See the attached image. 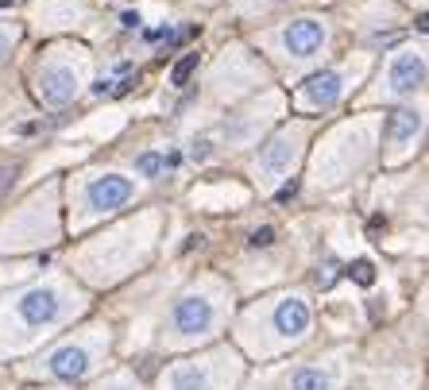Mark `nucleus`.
<instances>
[{
    "mask_svg": "<svg viewBox=\"0 0 429 390\" xmlns=\"http://www.w3.org/2000/svg\"><path fill=\"white\" fill-rule=\"evenodd\" d=\"M213 321H217V306H213V298H205V294H186V298H178L174 309H170V332H174L178 340H197V336H205V332L213 329Z\"/></svg>",
    "mask_w": 429,
    "mask_h": 390,
    "instance_id": "nucleus-1",
    "label": "nucleus"
},
{
    "mask_svg": "<svg viewBox=\"0 0 429 390\" xmlns=\"http://www.w3.org/2000/svg\"><path fill=\"white\" fill-rule=\"evenodd\" d=\"M62 317V294L54 286H31L16 298V321L24 329H47Z\"/></svg>",
    "mask_w": 429,
    "mask_h": 390,
    "instance_id": "nucleus-2",
    "label": "nucleus"
},
{
    "mask_svg": "<svg viewBox=\"0 0 429 390\" xmlns=\"http://www.w3.org/2000/svg\"><path fill=\"white\" fill-rule=\"evenodd\" d=\"M89 367H93V356H89V348H85V344H62L59 352H51V356H47V375L66 379V382L85 379V375H89Z\"/></svg>",
    "mask_w": 429,
    "mask_h": 390,
    "instance_id": "nucleus-3",
    "label": "nucleus"
},
{
    "mask_svg": "<svg viewBox=\"0 0 429 390\" xmlns=\"http://www.w3.org/2000/svg\"><path fill=\"white\" fill-rule=\"evenodd\" d=\"M128 197H132V182H128V178H120V174H101V178H93L89 190H85V201H89V209H97V213L120 209Z\"/></svg>",
    "mask_w": 429,
    "mask_h": 390,
    "instance_id": "nucleus-4",
    "label": "nucleus"
},
{
    "mask_svg": "<svg viewBox=\"0 0 429 390\" xmlns=\"http://www.w3.org/2000/svg\"><path fill=\"white\" fill-rule=\"evenodd\" d=\"M271 329H275L283 340L306 336V329H310V306H306L302 298H283L275 306V313H271Z\"/></svg>",
    "mask_w": 429,
    "mask_h": 390,
    "instance_id": "nucleus-5",
    "label": "nucleus"
},
{
    "mask_svg": "<svg viewBox=\"0 0 429 390\" xmlns=\"http://www.w3.org/2000/svg\"><path fill=\"white\" fill-rule=\"evenodd\" d=\"M321 39H325V27L317 24V20H294V24L283 31V47L294 54V59H310L313 50L321 47Z\"/></svg>",
    "mask_w": 429,
    "mask_h": 390,
    "instance_id": "nucleus-6",
    "label": "nucleus"
},
{
    "mask_svg": "<svg viewBox=\"0 0 429 390\" xmlns=\"http://www.w3.org/2000/svg\"><path fill=\"white\" fill-rule=\"evenodd\" d=\"M74 89H77V77L66 66H54V70H43L39 74V97L47 105H66L74 97Z\"/></svg>",
    "mask_w": 429,
    "mask_h": 390,
    "instance_id": "nucleus-7",
    "label": "nucleus"
},
{
    "mask_svg": "<svg viewBox=\"0 0 429 390\" xmlns=\"http://www.w3.org/2000/svg\"><path fill=\"white\" fill-rule=\"evenodd\" d=\"M306 97H310V105H317V108L337 105V97H340V74L325 70V74L306 77Z\"/></svg>",
    "mask_w": 429,
    "mask_h": 390,
    "instance_id": "nucleus-8",
    "label": "nucleus"
},
{
    "mask_svg": "<svg viewBox=\"0 0 429 390\" xmlns=\"http://www.w3.org/2000/svg\"><path fill=\"white\" fill-rule=\"evenodd\" d=\"M421 82H426V62H421V54H402V59L395 62V70H391V85H395L398 93H410V89H418Z\"/></svg>",
    "mask_w": 429,
    "mask_h": 390,
    "instance_id": "nucleus-9",
    "label": "nucleus"
},
{
    "mask_svg": "<svg viewBox=\"0 0 429 390\" xmlns=\"http://www.w3.org/2000/svg\"><path fill=\"white\" fill-rule=\"evenodd\" d=\"M167 390H213V375H209V367L182 363L167 375Z\"/></svg>",
    "mask_w": 429,
    "mask_h": 390,
    "instance_id": "nucleus-10",
    "label": "nucleus"
},
{
    "mask_svg": "<svg viewBox=\"0 0 429 390\" xmlns=\"http://www.w3.org/2000/svg\"><path fill=\"white\" fill-rule=\"evenodd\" d=\"M290 155H294L290 140L278 135V140H271V151H263V155H259V166H263V170H283V166L290 163Z\"/></svg>",
    "mask_w": 429,
    "mask_h": 390,
    "instance_id": "nucleus-11",
    "label": "nucleus"
},
{
    "mask_svg": "<svg viewBox=\"0 0 429 390\" xmlns=\"http://www.w3.org/2000/svg\"><path fill=\"white\" fill-rule=\"evenodd\" d=\"M290 390H333V379L329 371H317V367H302L290 379Z\"/></svg>",
    "mask_w": 429,
    "mask_h": 390,
    "instance_id": "nucleus-12",
    "label": "nucleus"
},
{
    "mask_svg": "<svg viewBox=\"0 0 429 390\" xmlns=\"http://www.w3.org/2000/svg\"><path fill=\"white\" fill-rule=\"evenodd\" d=\"M418 112H410V108H398V112H391V140H410L414 132H418Z\"/></svg>",
    "mask_w": 429,
    "mask_h": 390,
    "instance_id": "nucleus-13",
    "label": "nucleus"
},
{
    "mask_svg": "<svg viewBox=\"0 0 429 390\" xmlns=\"http://www.w3.org/2000/svg\"><path fill=\"white\" fill-rule=\"evenodd\" d=\"M348 278L360 286H371L375 283V263H371V259H352V263H348Z\"/></svg>",
    "mask_w": 429,
    "mask_h": 390,
    "instance_id": "nucleus-14",
    "label": "nucleus"
},
{
    "mask_svg": "<svg viewBox=\"0 0 429 390\" xmlns=\"http://www.w3.org/2000/svg\"><path fill=\"white\" fill-rule=\"evenodd\" d=\"M194 70H197V54H182L174 62V70H170V85H186L194 77Z\"/></svg>",
    "mask_w": 429,
    "mask_h": 390,
    "instance_id": "nucleus-15",
    "label": "nucleus"
},
{
    "mask_svg": "<svg viewBox=\"0 0 429 390\" xmlns=\"http://www.w3.org/2000/svg\"><path fill=\"white\" fill-rule=\"evenodd\" d=\"M135 170H140V174H147V178H155L163 170V155H151V151H147V155H140V158H135Z\"/></svg>",
    "mask_w": 429,
    "mask_h": 390,
    "instance_id": "nucleus-16",
    "label": "nucleus"
},
{
    "mask_svg": "<svg viewBox=\"0 0 429 390\" xmlns=\"http://www.w3.org/2000/svg\"><path fill=\"white\" fill-rule=\"evenodd\" d=\"M248 243H252V248H271V243H275V228H271V225L255 228V232H252V240H248Z\"/></svg>",
    "mask_w": 429,
    "mask_h": 390,
    "instance_id": "nucleus-17",
    "label": "nucleus"
},
{
    "mask_svg": "<svg viewBox=\"0 0 429 390\" xmlns=\"http://www.w3.org/2000/svg\"><path fill=\"white\" fill-rule=\"evenodd\" d=\"M313 278H317V286H321V290H329V286H333V278H337V263H333V259H329V263L321 267V271L313 274Z\"/></svg>",
    "mask_w": 429,
    "mask_h": 390,
    "instance_id": "nucleus-18",
    "label": "nucleus"
},
{
    "mask_svg": "<svg viewBox=\"0 0 429 390\" xmlns=\"http://www.w3.org/2000/svg\"><path fill=\"white\" fill-rule=\"evenodd\" d=\"M294 193H298V182H294V178H290V182H286V186H283V190H278V193H275V201H283V205H286V201L294 197Z\"/></svg>",
    "mask_w": 429,
    "mask_h": 390,
    "instance_id": "nucleus-19",
    "label": "nucleus"
},
{
    "mask_svg": "<svg viewBox=\"0 0 429 390\" xmlns=\"http://www.w3.org/2000/svg\"><path fill=\"white\" fill-rule=\"evenodd\" d=\"M190 155H194L197 163H205V158H209V140H197V143H194V151H190Z\"/></svg>",
    "mask_w": 429,
    "mask_h": 390,
    "instance_id": "nucleus-20",
    "label": "nucleus"
},
{
    "mask_svg": "<svg viewBox=\"0 0 429 390\" xmlns=\"http://www.w3.org/2000/svg\"><path fill=\"white\" fill-rule=\"evenodd\" d=\"M120 24H124L128 31H135V27H140L143 20H140V12H124V16H120Z\"/></svg>",
    "mask_w": 429,
    "mask_h": 390,
    "instance_id": "nucleus-21",
    "label": "nucleus"
},
{
    "mask_svg": "<svg viewBox=\"0 0 429 390\" xmlns=\"http://www.w3.org/2000/svg\"><path fill=\"white\" fill-rule=\"evenodd\" d=\"M8 50H12V39H8V35H4V31H0V59H4Z\"/></svg>",
    "mask_w": 429,
    "mask_h": 390,
    "instance_id": "nucleus-22",
    "label": "nucleus"
},
{
    "mask_svg": "<svg viewBox=\"0 0 429 390\" xmlns=\"http://www.w3.org/2000/svg\"><path fill=\"white\" fill-rule=\"evenodd\" d=\"M105 390H132L128 382H112V387H105Z\"/></svg>",
    "mask_w": 429,
    "mask_h": 390,
    "instance_id": "nucleus-23",
    "label": "nucleus"
},
{
    "mask_svg": "<svg viewBox=\"0 0 429 390\" xmlns=\"http://www.w3.org/2000/svg\"><path fill=\"white\" fill-rule=\"evenodd\" d=\"M0 8H12V0H0Z\"/></svg>",
    "mask_w": 429,
    "mask_h": 390,
    "instance_id": "nucleus-24",
    "label": "nucleus"
}]
</instances>
